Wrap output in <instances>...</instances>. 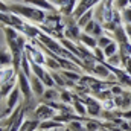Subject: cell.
<instances>
[{
  "label": "cell",
  "mask_w": 131,
  "mask_h": 131,
  "mask_svg": "<svg viewBox=\"0 0 131 131\" xmlns=\"http://www.w3.org/2000/svg\"><path fill=\"white\" fill-rule=\"evenodd\" d=\"M3 34L6 37V43H8V49L12 53V67L15 69V72H20V66H21V58L25 55V49H26V37L21 35L15 28L8 26V25H0Z\"/></svg>",
  "instance_id": "cell-1"
},
{
  "label": "cell",
  "mask_w": 131,
  "mask_h": 131,
  "mask_svg": "<svg viewBox=\"0 0 131 131\" xmlns=\"http://www.w3.org/2000/svg\"><path fill=\"white\" fill-rule=\"evenodd\" d=\"M8 11L20 18H26V20H31L34 23H40L43 25L46 21V14L43 9L40 8H35L32 5H28V3H12V5H8Z\"/></svg>",
  "instance_id": "cell-2"
},
{
  "label": "cell",
  "mask_w": 131,
  "mask_h": 131,
  "mask_svg": "<svg viewBox=\"0 0 131 131\" xmlns=\"http://www.w3.org/2000/svg\"><path fill=\"white\" fill-rule=\"evenodd\" d=\"M18 75V89L21 92V95L25 96V101L28 104L32 102V98H34V93H32V89H31V82H29V76H26L21 70L17 73Z\"/></svg>",
  "instance_id": "cell-3"
},
{
  "label": "cell",
  "mask_w": 131,
  "mask_h": 131,
  "mask_svg": "<svg viewBox=\"0 0 131 131\" xmlns=\"http://www.w3.org/2000/svg\"><path fill=\"white\" fill-rule=\"evenodd\" d=\"M61 14H64L66 17H69V15H72L73 14V11H75V8H76V3H78V0H49Z\"/></svg>",
  "instance_id": "cell-4"
},
{
  "label": "cell",
  "mask_w": 131,
  "mask_h": 131,
  "mask_svg": "<svg viewBox=\"0 0 131 131\" xmlns=\"http://www.w3.org/2000/svg\"><path fill=\"white\" fill-rule=\"evenodd\" d=\"M102 0H78V3H76V8H75V11H73V14H72V17L75 18V20H78L84 12H87V11H90V9H93L98 3H101Z\"/></svg>",
  "instance_id": "cell-5"
},
{
  "label": "cell",
  "mask_w": 131,
  "mask_h": 131,
  "mask_svg": "<svg viewBox=\"0 0 131 131\" xmlns=\"http://www.w3.org/2000/svg\"><path fill=\"white\" fill-rule=\"evenodd\" d=\"M55 114H57V113H55V108H52L49 104H40V105L35 108V117H37L40 122H43V121H50V119H53Z\"/></svg>",
  "instance_id": "cell-6"
},
{
  "label": "cell",
  "mask_w": 131,
  "mask_h": 131,
  "mask_svg": "<svg viewBox=\"0 0 131 131\" xmlns=\"http://www.w3.org/2000/svg\"><path fill=\"white\" fill-rule=\"evenodd\" d=\"M20 89L18 87H15L9 95H8V102H6V110H5V114H3V117L5 116H8V114H11L15 108H17V105H18V98H20Z\"/></svg>",
  "instance_id": "cell-7"
},
{
  "label": "cell",
  "mask_w": 131,
  "mask_h": 131,
  "mask_svg": "<svg viewBox=\"0 0 131 131\" xmlns=\"http://www.w3.org/2000/svg\"><path fill=\"white\" fill-rule=\"evenodd\" d=\"M29 82H31L32 93L35 95V96H40V98H41V96L44 95V92H46V89H44L46 85L43 84V81H41L38 76H35V75L32 73V75L29 76Z\"/></svg>",
  "instance_id": "cell-8"
},
{
  "label": "cell",
  "mask_w": 131,
  "mask_h": 131,
  "mask_svg": "<svg viewBox=\"0 0 131 131\" xmlns=\"http://www.w3.org/2000/svg\"><path fill=\"white\" fill-rule=\"evenodd\" d=\"M23 2L28 3V5H32L35 8H40L43 11H50V12H57L58 11L49 0H23Z\"/></svg>",
  "instance_id": "cell-9"
},
{
  "label": "cell",
  "mask_w": 131,
  "mask_h": 131,
  "mask_svg": "<svg viewBox=\"0 0 131 131\" xmlns=\"http://www.w3.org/2000/svg\"><path fill=\"white\" fill-rule=\"evenodd\" d=\"M12 66V53L8 47L0 46V69Z\"/></svg>",
  "instance_id": "cell-10"
},
{
  "label": "cell",
  "mask_w": 131,
  "mask_h": 131,
  "mask_svg": "<svg viewBox=\"0 0 131 131\" xmlns=\"http://www.w3.org/2000/svg\"><path fill=\"white\" fill-rule=\"evenodd\" d=\"M60 127H63V124H61V122H57V121L50 119V121H43V122H40L38 130L49 131V130H53V128H60Z\"/></svg>",
  "instance_id": "cell-11"
},
{
  "label": "cell",
  "mask_w": 131,
  "mask_h": 131,
  "mask_svg": "<svg viewBox=\"0 0 131 131\" xmlns=\"http://www.w3.org/2000/svg\"><path fill=\"white\" fill-rule=\"evenodd\" d=\"M79 41H82V44H84V46H87V47H90V49L98 47V40H96L95 37L89 35V34H81Z\"/></svg>",
  "instance_id": "cell-12"
},
{
  "label": "cell",
  "mask_w": 131,
  "mask_h": 131,
  "mask_svg": "<svg viewBox=\"0 0 131 131\" xmlns=\"http://www.w3.org/2000/svg\"><path fill=\"white\" fill-rule=\"evenodd\" d=\"M38 125H40V121L38 119H28L20 127V131H35L38 128Z\"/></svg>",
  "instance_id": "cell-13"
},
{
  "label": "cell",
  "mask_w": 131,
  "mask_h": 131,
  "mask_svg": "<svg viewBox=\"0 0 131 131\" xmlns=\"http://www.w3.org/2000/svg\"><path fill=\"white\" fill-rule=\"evenodd\" d=\"M104 50V55L107 57V58H110V57H113V55H116V53H119V43H116V41H111L105 49H102Z\"/></svg>",
  "instance_id": "cell-14"
},
{
  "label": "cell",
  "mask_w": 131,
  "mask_h": 131,
  "mask_svg": "<svg viewBox=\"0 0 131 131\" xmlns=\"http://www.w3.org/2000/svg\"><path fill=\"white\" fill-rule=\"evenodd\" d=\"M93 12H95L93 9H90V11L84 12V14H82V15H81V17H79V18L76 20L78 26H79V28H84V26H85V25H87V23H89L90 20H93Z\"/></svg>",
  "instance_id": "cell-15"
},
{
  "label": "cell",
  "mask_w": 131,
  "mask_h": 131,
  "mask_svg": "<svg viewBox=\"0 0 131 131\" xmlns=\"http://www.w3.org/2000/svg\"><path fill=\"white\" fill-rule=\"evenodd\" d=\"M60 95L55 92V90H50V89H47L46 92H44V95L41 96V98H44L46 99V102H55V99L58 98Z\"/></svg>",
  "instance_id": "cell-16"
},
{
  "label": "cell",
  "mask_w": 131,
  "mask_h": 131,
  "mask_svg": "<svg viewBox=\"0 0 131 131\" xmlns=\"http://www.w3.org/2000/svg\"><path fill=\"white\" fill-rule=\"evenodd\" d=\"M121 18L125 25H130L131 23V6H127L124 11H121Z\"/></svg>",
  "instance_id": "cell-17"
},
{
  "label": "cell",
  "mask_w": 131,
  "mask_h": 131,
  "mask_svg": "<svg viewBox=\"0 0 131 131\" xmlns=\"http://www.w3.org/2000/svg\"><path fill=\"white\" fill-rule=\"evenodd\" d=\"M113 5H114L116 11H124L130 5V0H113Z\"/></svg>",
  "instance_id": "cell-18"
},
{
  "label": "cell",
  "mask_w": 131,
  "mask_h": 131,
  "mask_svg": "<svg viewBox=\"0 0 131 131\" xmlns=\"http://www.w3.org/2000/svg\"><path fill=\"white\" fill-rule=\"evenodd\" d=\"M44 64L47 66V67H50L52 70H58V69L61 67V66L58 64V61H57L55 58H52V57H49V58H46V63H44Z\"/></svg>",
  "instance_id": "cell-19"
},
{
  "label": "cell",
  "mask_w": 131,
  "mask_h": 131,
  "mask_svg": "<svg viewBox=\"0 0 131 131\" xmlns=\"http://www.w3.org/2000/svg\"><path fill=\"white\" fill-rule=\"evenodd\" d=\"M110 43H111V38H110V37H104V35H102V37L98 38V47H101V49H105Z\"/></svg>",
  "instance_id": "cell-20"
},
{
  "label": "cell",
  "mask_w": 131,
  "mask_h": 131,
  "mask_svg": "<svg viewBox=\"0 0 131 131\" xmlns=\"http://www.w3.org/2000/svg\"><path fill=\"white\" fill-rule=\"evenodd\" d=\"M63 73H64V76H67V78L72 79V81H78V79L81 78L78 73H75V70H64Z\"/></svg>",
  "instance_id": "cell-21"
},
{
  "label": "cell",
  "mask_w": 131,
  "mask_h": 131,
  "mask_svg": "<svg viewBox=\"0 0 131 131\" xmlns=\"http://www.w3.org/2000/svg\"><path fill=\"white\" fill-rule=\"evenodd\" d=\"M90 35H92V37H102V26H101L99 23H95V26H93Z\"/></svg>",
  "instance_id": "cell-22"
},
{
  "label": "cell",
  "mask_w": 131,
  "mask_h": 131,
  "mask_svg": "<svg viewBox=\"0 0 131 131\" xmlns=\"http://www.w3.org/2000/svg\"><path fill=\"white\" fill-rule=\"evenodd\" d=\"M73 105H75V110L78 111V114H84V113H85V108H84L82 102H79V101L73 99Z\"/></svg>",
  "instance_id": "cell-23"
},
{
  "label": "cell",
  "mask_w": 131,
  "mask_h": 131,
  "mask_svg": "<svg viewBox=\"0 0 131 131\" xmlns=\"http://www.w3.org/2000/svg\"><path fill=\"white\" fill-rule=\"evenodd\" d=\"M98 128H99L98 122L90 121V122H87V124H85V130H87V131H98Z\"/></svg>",
  "instance_id": "cell-24"
},
{
  "label": "cell",
  "mask_w": 131,
  "mask_h": 131,
  "mask_svg": "<svg viewBox=\"0 0 131 131\" xmlns=\"http://www.w3.org/2000/svg\"><path fill=\"white\" fill-rule=\"evenodd\" d=\"M61 99H64V102H72V95L69 92H63L61 93Z\"/></svg>",
  "instance_id": "cell-25"
},
{
  "label": "cell",
  "mask_w": 131,
  "mask_h": 131,
  "mask_svg": "<svg viewBox=\"0 0 131 131\" xmlns=\"http://www.w3.org/2000/svg\"><path fill=\"white\" fill-rule=\"evenodd\" d=\"M125 32H127V37H128V40L131 43V23L130 25H125Z\"/></svg>",
  "instance_id": "cell-26"
},
{
  "label": "cell",
  "mask_w": 131,
  "mask_h": 131,
  "mask_svg": "<svg viewBox=\"0 0 131 131\" xmlns=\"http://www.w3.org/2000/svg\"><path fill=\"white\" fill-rule=\"evenodd\" d=\"M111 92H113L114 95H121V93H122V92H121V87H113Z\"/></svg>",
  "instance_id": "cell-27"
},
{
  "label": "cell",
  "mask_w": 131,
  "mask_h": 131,
  "mask_svg": "<svg viewBox=\"0 0 131 131\" xmlns=\"http://www.w3.org/2000/svg\"><path fill=\"white\" fill-rule=\"evenodd\" d=\"M2 2H12L14 3V2H20V0H2Z\"/></svg>",
  "instance_id": "cell-28"
},
{
  "label": "cell",
  "mask_w": 131,
  "mask_h": 131,
  "mask_svg": "<svg viewBox=\"0 0 131 131\" xmlns=\"http://www.w3.org/2000/svg\"><path fill=\"white\" fill-rule=\"evenodd\" d=\"M2 98H5V96H3V93H2V90H0V99Z\"/></svg>",
  "instance_id": "cell-29"
},
{
  "label": "cell",
  "mask_w": 131,
  "mask_h": 131,
  "mask_svg": "<svg viewBox=\"0 0 131 131\" xmlns=\"http://www.w3.org/2000/svg\"><path fill=\"white\" fill-rule=\"evenodd\" d=\"M130 5H131V0H130Z\"/></svg>",
  "instance_id": "cell-30"
},
{
  "label": "cell",
  "mask_w": 131,
  "mask_h": 131,
  "mask_svg": "<svg viewBox=\"0 0 131 131\" xmlns=\"http://www.w3.org/2000/svg\"><path fill=\"white\" fill-rule=\"evenodd\" d=\"M0 70H3V69H0Z\"/></svg>",
  "instance_id": "cell-31"
}]
</instances>
